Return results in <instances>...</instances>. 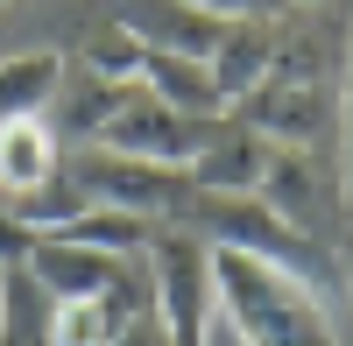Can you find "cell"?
<instances>
[{
	"instance_id": "cell-8",
	"label": "cell",
	"mask_w": 353,
	"mask_h": 346,
	"mask_svg": "<svg viewBox=\"0 0 353 346\" xmlns=\"http://www.w3.org/2000/svg\"><path fill=\"white\" fill-rule=\"evenodd\" d=\"M269 163H276V141H261L254 128H241V121L226 113V121H212V134H205V149H198V163H191V184L241 198V191H261Z\"/></svg>"
},
{
	"instance_id": "cell-1",
	"label": "cell",
	"mask_w": 353,
	"mask_h": 346,
	"mask_svg": "<svg viewBox=\"0 0 353 346\" xmlns=\"http://www.w3.org/2000/svg\"><path fill=\"white\" fill-rule=\"evenodd\" d=\"M212 290H219V318L241 346H339V325L325 297L311 283L283 276L269 262L212 247Z\"/></svg>"
},
{
	"instance_id": "cell-16",
	"label": "cell",
	"mask_w": 353,
	"mask_h": 346,
	"mask_svg": "<svg viewBox=\"0 0 353 346\" xmlns=\"http://www.w3.org/2000/svg\"><path fill=\"white\" fill-rule=\"evenodd\" d=\"M184 8L212 14V21H283L297 0H184Z\"/></svg>"
},
{
	"instance_id": "cell-10",
	"label": "cell",
	"mask_w": 353,
	"mask_h": 346,
	"mask_svg": "<svg viewBox=\"0 0 353 346\" xmlns=\"http://www.w3.org/2000/svg\"><path fill=\"white\" fill-rule=\"evenodd\" d=\"M276 50H283V21H226L219 50L205 57V71H212V85L226 92V106L276 71Z\"/></svg>"
},
{
	"instance_id": "cell-13",
	"label": "cell",
	"mask_w": 353,
	"mask_h": 346,
	"mask_svg": "<svg viewBox=\"0 0 353 346\" xmlns=\"http://www.w3.org/2000/svg\"><path fill=\"white\" fill-rule=\"evenodd\" d=\"M261 205H276L290 226H304L311 234V198H318V163L304 156V149H276V163H269V177H261Z\"/></svg>"
},
{
	"instance_id": "cell-12",
	"label": "cell",
	"mask_w": 353,
	"mask_h": 346,
	"mask_svg": "<svg viewBox=\"0 0 353 346\" xmlns=\"http://www.w3.org/2000/svg\"><path fill=\"white\" fill-rule=\"evenodd\" d=\"M141 57H149V43H141L121 14H113V21H92V28L78 36V71L99 78V85H141Z\"/></svg>"
},
{
	"instance_id": "cell-3",
	"label": "cell",
	"mask_w": 353,
	"mask_h": 346,
	"mask_svg": "<svg viewBox=\"0 0 353 346\" xmlns=\"http://www.w3.org/2000/svg\"><path fill=\"white\" fill-rule=\"evenodd\" d=\"M149 304H156V325L170 346H205L219 318V290H212V247H205L191 226H156L149 241Z\"/></svg>"
},
{
	"instance_id": "cell-6",
	"label": "cell",
	"mask_w": 353,
	"mask_h": 346,
	"mask_svg": "<svg viewBox=\"0 0 353 346\" xmlns=\"http://www.w3.org/2000/svg\"><path fill=\"white\" fill-rule=\"evenodd\" d=\"M205 134H212V121H191V113L163 106L149 85H134V99L106 121L99 149H121V156L163 163V170H191V163H198V149H205ZM85 149H92V141H85Z\"/></svg>"
},
{
	"instance_id": "cell-11",
	"label": "cell",
	"mask_w": 353,
	"mask_h": 346,
	"mask_svg": "<svg viewBox=\"0 0 353 346\" xmlns=\"http://www.w3.org/2000/svg\"><path fill=\"white\" fill-rule=\"evenodd\" d=\"M141 85L176 106V113H191V121H226V92L212 85V71H205V57H176V50H149L141 57Z\"/></svg>"
},
{
	"instance_id": "cell-20",
	"label": "cell",
	"mask_w": 353,
	"mask_h": 346,
	"mask_svg": "<svg viewBox=\"0 0 353 346\" xmlns=\"http://www.w3.org/2000/svg\"><path fill=\"white\" fill-rule=\"evenodd\" d=\"M0 8H8V0H0Z\"/></svg>"
},
{
	"instance_id": "cell-2",
	"label": "cell",
	"mask_w": 353,
	"mask_h": 346,
	"mask_svg": "<svg viewBox=\"0 0 353 346\" xmlns=\"http://www.w3.org/2000/svg\"><path fill=\"white\" fill-rule=\"evenodd\" d=\"M176 226H191L205 247H226V254H248V262H269L283 276L311 283V290H325V254L304 226H290L276 205H261L254 191L226 198V191H191V205L176 212Z\"/></svg>"
},
{
	"instance_id": "cell-17",
	"label": "cell",
	"mask_w": 353,
	"mask_h": 346,
	"mask_svg": "<svg viewBox=\"0 0 353 346\" xmlns=\"http://www.w3.org/2000/svg\"><path fill=\"white\" fill-rule=\"evenodd\" d=\"M339 149H346V212H353V50H346V85H339Z\"/></svg>"
},
{
	"instance_id": "cell-18",
	"label": "cell",
	"mask_w": 353,
	"mask_h": 346,
	"mask_svg": "<svg viewBox=\"0 0 353 346\" xmlns=\"http://www.w3.org/2000/svg\"><path fill=\"white\" fill-rule=\"evenodd\" d=\"M8 311H14V276H8V262H0V332H8Z\"/></svg>"
},
{
	"instance_id": "cell-5",
	"label": "cell",
	"mask_w": 353,
	"mask_h": 346,
	"mask_svg": "<svg viewBox=\"0 0 353 346\" xmlns=\"http://www.w3.org/2000/svg\"><path fill=\"white\" fill-rule=\"evenodd\" d=\"M241 128H254L261 141H276V149H318L332 128V92H325V78H311V71H269L254 85V92H241L226 106Z\"/></svg>"
},
{
	"instance_id": "cell-14",
	"label": "cell",
	"mask_w": 353,
	"mask_h": 346,
	"mask_svg": "<svg viewBox=\"0 0 353 346\" xmlns=\"http://www.w3.org/2000/svg\"><path fill=\"white\" fill-rule=\"evenodd\" d=\"M64 241L106 247V254H134V247L156 241V219H134V212H113V205H85V212L64 226Z\"/></svg>"
},
{
	"instance_id": "cell-4",
	"label": "cell",
	"mask_w": 353,
	"mask_h": 346,
	"mask_svg": "<svg viewBox=\"0 0 353 346\" xmlns=\"http://www.w3.org/2000/svg\"><path fill=\"white\" fill-rule=\"evenodd\" d=\"M64 177L92 198V205H113V212H134V219H156V226H176V212L191 205V170H163V163H141V156H121V149H71L64 156Z\"/></svg>"
},
{
	"instance_id": "cell-9",
	"label": "cell",
	"mask_w": 353,
	"mask_h": 346,
	"mask_svg": "<svg viewBox=\"0 0 353 346\" xmlns=\"http://www.w3.org/2000/svg\"><path fill=\"white\" fill-rule=\"evenodd\" d=\"M64 170V141L50 134L43 113H14L0 121V198H28Z\"/></svg>"
},
{
	"instance_id": "cell-7",
	"label": "cell",
	"mask_w": 353,
	"mask_h": 346,
	"mask_svg": "<svg viewBox=\"0 0 353 346\" xmlns=\"http://www.w3.org/2000/svg\"><path fill=\"white\" fill-rule=\"evenodd\" d=\"M28 283L50 297V304H106L121 283H134L128 254H106V247H78L64 234H36L28 241Z\"/></svg>"
},
{
	"instance_id": "cell-15",
	"label": "cell",
	"mask_w": 353,
	"mask_h": 346,
	"mask_svg": "<svg viewBox=\"0 0 353 346\" xmlns=\"http://www.w3.org/2000/svg\"><path fill=\"white\" fill-rule=\"evenodd\" d=\"M85 205H92V198H85V191L64 177V170H57V177H50L43 191H28V198H8V219H21L28 234H64V226H71Z\"/></svg>"
},
{
	"instance_id": "cell-19",
	"label": "cell",
	"mask_w": 353,
	"mask_h": 346,
	"mask_svg": "<svg viewBox=\"0 0 353 346\" xmlns=\"http://www.w3.org/2000/svg\"><path fill=\"white\" fill-rule=\"evenodd\" d=\"M339 262H346V290H353V226H346V241H339Z\"/></svg>"
}]
</instances>
